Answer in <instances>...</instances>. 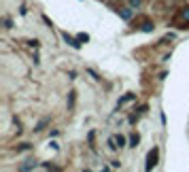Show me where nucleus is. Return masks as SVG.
<instances>
[{"instance_id":"11","label":"nucleus","mask_w":189,"mask_h":172,"mask_svg":"<svg viewBox=\"0 0 189 172\" xmlns=\"http://www.w3.org/2000/svg\"><path fill=\"white\" fill-rule=\"evenodd\" d=\"M138 134H130V147H138Z\"/></svg>"},{"instance_id":"10","label":"nucleus","mask_w":189,"mask_h":172,"mask_svg":"<svg viewBox=\"0 0 189 172\" xmlns=\"http://www.w3.org/2000/svg\"><path fill=\"white\" fill-rule=\"evenodd\" d=\"M128 2H130V7L134 9V11H136V9H140L142 4H144V0H128Z\"/></svg>"},{"instance_id":"5","label":"nucleus","mask_w":189,"mask_h":172,"mask_svg":"<svg viewBox=\"0 0 189 172\" xmlns=\"http://www.w3.org/2000/svg\"><path fill=\"white\" fill-rule=\"evenodd\" d=\"M115 11H117L119 17H121V19H125V21H130L132 15H134V9H132V7H125V9H115Z\"/></svg>"},{"instance_id":"8","label":"nucleus","mask_w":189,"mask_h":172,"mask_svg":"<svg viewBox=\"0 0 189 172\" xmlns=\"http://www.w3.org/2000/svg\"><path fill=\"white\" fill-rule=\"evenodd\" d=\"M136 98V94H128V96H123V98L117 102V106H121V104H125V102H130V100H134Z\"/></svg>"},{"instance_id":"6","label":"nucleus","mask_w":189,"mask_h":172,"mask_svg":"<svg viewBox=\"0 0 189 172\" xmlns=\"http://www.w3.org/2000/svg\"><path fill=\"white\" fill-rule=\"evenodd\" d=\"M62 36H64V40H66V43H68L70 47H74V49H81V40H79V38H72L68 32H64Z\"/></svg>"},{"instance_id":"2","label":"nucleus","mask_w":189,"mask_h":172,"mask_svg":"<svg viewBox=\"0 0 189 172\" xmlns=\"http://www.w3.org/2000/svg\"><path fill=\"white\" fill-rule=\"evenodd\" d=\"M108 147L111 149H123L125 147V136H121V134L111 136V138H108Z\"/></svg>"},{"instance_id":"4","label":"nucleus","mask_w":189,"mask_h":172,"mask_svg":"<svg viewBox=\"0 0 189 172\" xmlns=\"http://www.w3.org/2000/svg\"><path fill=\"white\" fill-rule=\"evenodd\" d=\"M134 28H136V30H142V32H153V21H151V19H138V21H134Z\"/></svg>"},{"instance_id":"9","label":"nucleus","mask_w":189,"mask_h":172,"mask_svg":"<svg viewBox=\"0 0 189 172\" xmlns=\"http://www.w3.org/2000/svg\"><path fill=\"white\" fill-rule=\"evenodd\" d=\"M74 100H77V91H68V109L74 106Z\"/></svg>"},{"instance_id":"1","label":"nucleus","mask_w":189,"mask_h":172,"mask_svg":"<svg viewBox=\"0 0 189 172\" xmlns=\"http://www.w3.org/2000/svg\"><path fill=\"white\" fill-rule=\"evenodd\" d=\"M174 26L181 28V30H187V28H189V7H183V9L177 13V17H174Z\"/></svg>"},{"instance_id":"12","label":"nucleus","mask_w":189,"mask_h":172,"mask_svg":"<svg viewBox=\"0 0 189 172\" xmlns=\"http://www.w3.org/2000/svg\"><path fill=\"white\" fill-rule=\"evenodd\" d=\"M77 38H79L81 43H87V40H89V36H87V34H79V36H77Z\"/></svg>"},{"instance_id":"3","label":"nucleus","mask_w":189,"mask_h":172,"mask_svg":"<svg viewBox=\"0 0 189 172\" xmlns=\"http://www.w3.org/2000/svg\"><path fill=\"white\" fill-rule=\"evenodd\" d=\"M157 157H159V149L155 147V149H151L149 151V155H147V170H151V168H155V164H157Z\"/></svg>"},{"instance_id":"7","label":"nucleus","mask_w":189,"mask_h":172,"mask_svg":"<svg viewBox=\"0 0 189 172\" xmlns=\"http://www.w3.org/2000/svg\"><path fill=\"white\" fill-rule=\"evenodd\" d=\"M49 121H51V119H49V117H45V119H40V121L36 123V128H34V130H36V132H40V130H43V128H45V125H47Z\"/></svg>"}]
</instances>
